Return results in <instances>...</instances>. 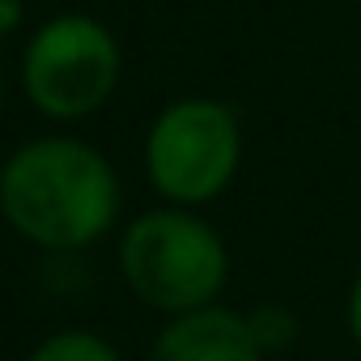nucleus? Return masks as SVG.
Masks as SVG:
<instances>
[{"instance_id": "8", "label": "nucleus", "mask_w": 361, "mask_h": 361, "mask_svg": "<svg viewBox=\"0 0 361 361\" xmlns=\"http://www.w3.org/2000/svg\"><path fill=\"white\" fill-rule=\"evenodd\" d=\"M344 323H348V336H353V344L361 348V272L353 276V285H348V302H344Z\"/></svg>"}, {"instance_id": "4", "label": "nucleus", "mask_w": 361, "mask_h": 361, "mask_svg": "<svg viewBox=\"0 0 361 361\" xmlns=\"http://www.w3.org/2000/svg\"><path fill=\"white\" fill-rule=\"evenodd\" d=\"M22 94L51 123L98 115L123 81V47L94 13H51L22 47Z\"/></svg>"}, {"instance_id": "9", "label": "nucleus", "mask_w": 361, "mask_h": 361, "mask_svg": "<svg viewBox=\"0 0 361 361\" xmlns=\"http://www.w3.org/2000/svg\"><path fill=\"white\" fill-rule=\"evenodd\" d=\"M26 18V0H0V39L13 35Z\"/></svg>"}, {"instance_id": "6", "label": "nucleus", "mask_w": 361, "mask_h": 361, "mask_svg": "<svg viewBox=\"0 0 361 361\" xmlns=\"http://www.w3.org/2000/svg\"><path fill=\"white\" fill-rule=\"evenodd\" d=\"M26 361H123L119 348L90 327H60L51 336H43Z\"/></svg>"}, {"instance_id": "1", "label": "nucleus", "mask_w": 361, "mask_h": 361, "mask_svg": "<svg viewBox=\"0 0 361 361\" xmlns=\"http://www.w3.org/2000/svg\"><path fill=\"white\" fill-rule=\"evenodd\" d=\"M119 209L123 188L115 161L81 136H35L0 166V217L39 251H90L119 226Z\"/></svg>"}, {"instance_id": "3", "label": "nucleus", "mask_w": 361, "mask_h": 361, "mask_svg": "<svg viewBox=\"0 0 361 361\" xmlns=\"http://www.w3.org/2000/svg\"><path fill=\"white\" fill-rule=\"evenodd\" d=\"M145 178L161 204L204 209L230 192L243 166V119L230 102L188 94L166 102L145 132Z\"/></svg>"}, {"instance_id": "2", "label": "nucleus", "mask_w": 361, "mask_h": 361, "mask_svg": "<svg viewBox=\"0 0 361 361\" xmlns=\"http://www.w3.org/2000/svg\"><path fill=\"white\" fill-rule=\"evenodd\" d=\"M119 276L140 306L174 319L221 302L230 285V247L200 209L157 204L123 226Z\"/></svg>"}, {"instance_id": "5", "label": "nucleus", "mask_w": 361, "mask_h": 361, "mask_svg": "<svg viewBox=\"0 0 361 361\" xmlns=\"http://www.w3.org/2000/svg\"><path fill=\"white\" fill-rule=\"evenodd\" d=\"M145 361H268V357L255 344L247 310L213 302L204 310L166 319Z\"/></svg>"}, {"instance_id": "7", "label": "nucleus", "mask_w": 361, "mask_h": 361, "mask_svg": "<svg viewBox=\"0 0 361 361\" xmlns=\"http://www.w3.org/2000/svg\"><path fill=\"white\" fill-rule=\"evenodd\" d=\"M247 323H251L255 344L264 348V357L285 353L298 340V314L289 306H281V302H259L255 310H247Z\"/></svg>"}]
</instances>
